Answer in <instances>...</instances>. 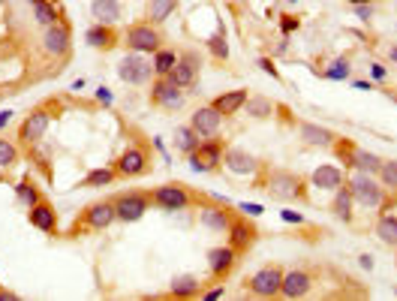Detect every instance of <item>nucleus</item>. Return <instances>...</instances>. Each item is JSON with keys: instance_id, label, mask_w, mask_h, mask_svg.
<instances>
[{"instance_id": "1", "label": "nucleus", "mask_w": 397, "mask_h": 301, "mask_svg": "<svg viewBox=\"0 0 397 301\" xmlns=\"http://www.w3.org/2000/svg\"><path fill=\"white\" fill-rule=\"evenodd\" d=\"M307 181L304 175L289 172V169H265L262 166V178H256V187L265 190L277 202H310V193H307Z\"/></svg>"}, {"instance_id": "2", "label": "nucleus", "mask_w": 397, "mask_h": 301, "mask_svg": "<svg viewBox=\"0 0 397 301\" xmlns=\"http://www.w3.org/2000/svg\"><path fill=\"white\" fill-rule=\"evenodd\" d=\"M347 187L352 190V199H355V205H361V208H379V211H391L397 205V196L391 190H386L382 187V181L376 178V175H370V172H358L352 169V175H347Z\"/></svg>"}, {"instance_id": "3", "label": "nucleus", "mask_w": 397, "mask_h": 301, "mask_svg": "<svg viewBox=\"0 0 397 301\" xmlns=\"http://www.w3.org/2000/svg\"><path fill=\"white\" fill-rule=\"evenodd\" d=\"M58 111H60V103H58V99H45V103L33 106L28 115H24V121L18 124V142H21L24 148L40 145L43 136H45L48 127H51V121L58 118Z\"/></svg>"}, {"instance_id": "4", "label": "nucleus", "mask_w": 397, "mask_h": 301, "mask_svg": "<svg viewBox=\"0 0 397 301\" xmlns=\"http://www.w3.org/2000/svg\"><path fill=\"white\" fill-rule=\"evenodd\" d=\"M118 220V211H114V199H99L82 208V214L72 220V226L67 229V238H79L85 232H102Z\"/></svg>"}, {"instance_id": "5", "label": "nucleus", "mask_w": 397, "mask_h": 301, "mask_svg": "<svg viewBox=\"0 0 397 301\" xmlns=\"http://www.w3.org/2000/svg\"><path fill=\"white\" fill-rule=\"evenodd\" d=\"M151 193V205H157L163 211H187V208H199L205 202V193L190 190L187 184L172 181V184H160Z\"/></svg>"}, {"instance_id": "6", "label": "nucleus", "mask_w": 397, "mask_h": 301, "mask_svg": "<svg viewBox=\"0 0 397 301\" xmlns=\"http://www.w3.org/2000/svg\"><path fill=\"white\" fill-rule=\"evenodd\" d=\"M331 150H335V157L343 163V169H358V172L376 175L379 166H382L379 154H374V150H367V148H358L352 139H347V136H337Z\"/></svg>"}, {"instance_id": "7", "label": "nucleus", "mask_w": 397, "mask_h": 301, "mask_svg": "<svg viewBox=\"0 0 397 301\" xmlns=\"http://www.w3.org/2000/svg\"><path fill=\"white\" fill-rule=\"evenodd\" d=\"M124 45L126 52H138V55H153L157 48H163V31L160 24H151V21H136L124 31Z\"/></svg>"}, {"instance_id": "8", "label": "nucleus", "mask_w": 397, "mask_h": 301, "mask_svg": "<svg viewBox=\"0 0 397 301\" xmlns=\"http://www.w3.org/2000/svg\"><path fill=\"white\" fill-rule=\"evenodd\" d=\"M151 150L145 148V145H126L121 154H118V160L112 163L114 166V172H118V178H124V181H133V178H142V175H148L151 172Z\"/></svg>"}, {"instance_id": "9", "label": "nucleus", "mask_w": 397, "mask_h": 301, "mask_svg": "<svg viewBox=\"0 0 397 301\" xmlns=\"http://www.w3.org/2000/svg\"><path fill=\"white\" fill-rule=\"evenodd\" d=\"M235 220L232 205L220 196H205V202L199 205V223L211 232H229V226Z\"/></svg>"}, {"instance_id": "10", "label": "nucleus", "mask_w": 397, "mask_h": 301, "mask_svg": "<svg viewBox=\"0 0 397 301\" xmlns=\"http://www.w3.org/2000/svg\"><path fill=\"white\" fill-rule=\"evenodd\" d=\"M184 97H187V87L175 84L169 75H157V79L151 82V91H148V99L151 106L157 109H165V111H175L184 106Z\"/></svg>"}, {"instance_id": "11", "label": "nucleus", "mask_w": 397, "mask_h": 301, "mask_svg": "<svg viewBox=\"0 0 397 301\" xmlns=\"http://www.w3.org/2000/svg\"><path fill=\"white\" fill-rule=\"evenodd\" d=\"M112 199H114V211H118L121 223H138L151 211V193L148 190H126V193H118Z\"/></svg>"}, {"instance_id": "12", "label": "nucleus", "mask_w": 397, "mask_h": 301, "mask_svg": "<svg viewBox=\"0 0 397 301\" xmlns=\"http://www.w3.org/2000/svg\"><path fill=\"white\" fill-rule=\"evenodd\" d=\"M223 154H226V145L211 136V139H202L193 154H187V160L193 172H217L223 166Z\"/></svg>"}, {"instance_id": "13", "label": "nucleus", "mask_w": 397, "mask_h": 301, "mask_svg": "<svg viewBox=\"0 0 397 301\" xmlns=\"http://www.w3.org/2000/svg\"><path fill=\"white\" fill-rule=\"evenodd\" d=\"M280 283H283V268L280 266H262L256 274L247 278V292L256 298H277L280 295Z\"/></svg>"}, {"instance_id": "14", "label": "nucleus", "mask_w": 397, "mask_h": 301, "mask_svg": "<svg viewBox=\"0 0 397 301\" xmlns=\"http://www.w3.org/2000/svg\"><path fill=\"white\" fill-rule=\"evenodd\" d=\"M226 235H229V247H232L238 256H244L247 250H253V244L259 241V226L253 223L250 214H235Z\"/></svg>"}, {"instance_id": "15", "label": "nucleus", "mask_w": 397, "mask_h": 301, "mask_svg": "<svg viewBox=\"0 0 397 301\" xmlns=\"http://www.w3.org/2000/svg\"><path fill=\"white\" fill-rule=\"evenodd\" d=\"M151 75H153V64L145 55L126 52L121 58V64H118V79L121 82H126V84H148Z\"/></svg>"}, {"instance_id": "16", "label": "nucleus", "mask_w": 397, "mask_h": 301, "mask_svg": "<svg viewBox=\"0 0 397 301\" xmlns=\"http://www.w3.org/2000/svg\"><path fill=\"white\" fill-rule=\"evenodd\" d=\"M70 48H72V31H70L67 18L43 28V52L48 58H63V55H70Z\"/></svg>"}, {"instance_id": "17", "label": "nucleus", "mask_w": 397, "mask_h": 301, "mask_svg": "<svg viewBox=\"0 0 397 301\" xmlns=\"http://www.w3.org/2000/svg\"><path fill=\"white\" fill-rule=\"evenodd\" d=\"M199 72H202V58H199V52H196V48H184V52L178 55V64L169 72V79L175 84H181V87H193L199 82Z\"/></svg>"}, {"instance_id": "18", "label": "nucleus", "mask_w": 397, "mask_h": 301, "mask_svg": "<svg viewBox=\"0 0 397 301\" xmlns=\"http://www.w3.org/2000/svg\"><path fill=\"white\" fill-rule=\"evenodd\" d=\"M238 253L229 244H223V247H211L208 250V274H211V280H217V283H223L229 274L235 271V266H238Z\"/></svg>"}, {"instance_id": "19", "label": "nucleus", "mask_w": 397, "mask_h": 301, "mask_svg": "<svg viewBox=\"0 0 397 301\" xmlns=\"http://www.w3.org/2000/svg\"><path fill=\"white\" fill-rule=\"evenodd\" d=\"M223 166H226L229 172H232V175H244V178H247V175L253 178L256 172H262V163L256 160V157L250 154V150H244V148H226Z\"/></svg>"}, {"instance_id": "20", "label": "nucleus", "mask_w": 397, "mask_h": 301, "mask_svg": "<svg viewBox=\"0 0 397 301\" xmlns=\"http://www.w3.org/2000/svg\"><path fill=\"white\" fill-rule=\"evenodd\" d=\"M313 290V274L307 268H292L283 271V283H280V295L283 298H304Z\"/></svg>"}, {"instance_id": "21", "label": "nucleus", "mask_w": 397, "mask_h": 301, "mask_svg": "<svg viewBox=\"0 0 397 301\" xmlns=\"http://www.w3.org/2000/svg\"><path fill=\"white\" fill-rule=\"evenodd\" d=\"M190 127H193L202 139H211V136H217L220 133V127H223V115L217 111L211 103L208 106H199L193 115H190Z\"/></svg>"}, {"instance_id": "22", "label": "nucleus", "mask_w": 397, "mask_h": 301, "mask_svg": "<svg viewBox=\"0 0 397 301\" xmlns=\"http://www.w3.org/2000/svg\"><path fill=\"white\" fill-rule=\"evenodd\" d=\"M28 223L33 226V229L45 232V235H58V211H55V205H51L48 199H40L36 205L28 208Z\"/></svg>"}, {"instance_id": "23", "label": "nucleus", "mask_w": 397, "mask_h": 301, "mask_svg": "<svg viewBox=\"0 0 397 301\" xmlns=\"http://www.w3.org/2000/svg\"><path fill=\"white\" fill-rule=\"evenodd\" d=\"M85 43L91 45V48H97V52H112V48L121 43V33L114 31V24H99V21H94L91 28L85 31Z\"/></svg>"}, {"instance_id": "24", "label": "nucleus", "mask_w": 397, "mask_h": 301, "mask_svg": "<svg viewBox=\"0 0 397 301\" xmlns=\"http://www.w3.org/2000/svg\"><path fill=\"white\" fill-rule=\"evenodd\" d=\"M340 184H347V169L331 166V163H325V166L313 169V175H310V187H316V190L335 193Z\"/></svg>"}, {"instance_id": "25", "label": "nucleus", "mask_w": 397, "mask_h": 301, "mask_svg": "<svg viewBox=\"0 0 397 301\" xmlns=\"http://www.w3.org/2000/svg\"><path fill=\"white\" fill-rule=\"evenodd\" d=\"M298 139L310 148H331L337 139V133L328 130V127H319V124H313V121H301L298 124Z\"/></svg>"}, {"instance_id": "26", "label": "nucleus", "mask_w": 397, "mask_h": 301, "mask_svg": "<svg viewBox=\"0 0 397 301\" xmlns=\"http://www.w3.org/2000/svg\"><path fill=\"white\" fill-rule=\"evenodd\" d=\"M331 214H335L343 226L355 223V199H352V190L347 184H340L335 190V199H331Z\"/></svg>"}, {"instance_id": "27", "label": "nucleus", "mask_w": 397, "mask_h": 301, "mask_svg": "<svg viewBox=\"0 0 397 301\" xmlns=\"http://www.w3.org/2000/svg\"><path fill=\"white\" fill-rule=\"evenodd\" d=\"M247 97H250V94L244 91V87H235V91H223L220 97H214V99H211V106H214L217 111H220L223 118H232V115H238V111L244 109Z\"/></svg>"}, {"instance_id": "28", "label": "nucleus", "mask_w": 397, "mask_h": 301, "mask_svg": "<svg viewBox=\"0 0 397 301\" xmlns=\"http://www.w3.org/2000/svg\"><path fill=\"white\" fill-rule=\"evenodd\" d=\"M205 283L196 278V274H178L169 283V298H196L202 295Z\"/></svg>"}, {"instance_id": "29", "label": "nucleus", "mask_w": 397, "mask_h": 301, "mask_svg": "<svg viewBox=\"0 0 397 301\" xmlns=\"http://www.w3.org/2000/svg\"><path fill=\"white\" fill-rule=\"evenodd\" d=\"M280 106L274 103L271 97H262V94H250L247 97V103H244V111L253 118V121H268V118H274V111Z\"/></svg>"}, {"instance_id": "30", "label": "nucleus", "mask_w": 397, "mask_h": 301, "mask_svg": "<svg viewBox=\"0 0 397 301\" xmlns=\"http://www.w3.org/2000/svg\"><path fill=\"white\" fill-rule=\"evenodd\" d=\"M33 21L40 24V28H48V24L63 21L60 0H40V4H33Z\"/></svg>"}, {"instance_id": "31", "label": "nucleus", "mask_w": 397, "mask_h": 301, "mask_svg": "<svg viewBox=\"0 0 397 301\" xmlns=\"http://www.w3.org/2000/svg\"><path fill=\"white\" fill-rule=\"evenodd\" d=\"M374 232H376V238L386 247H394L397 250V214H391V211H379Z\"/></svg>"}, {"instance_id": "32", "label": "nucleus", "mask_w": 397, "mask_h": 301, "mask_svg": "<svg viewBox=\"0 0 397 301\" xmlns=\"http://www.w3.org/2000/svg\"><path fill=\"white\" fill-rule=\"evenodd\" d=\"M91 16L99 24H118L121 21V0H91Z\"/></svg>"}, {"instance_id": "33", "label": "nucleus", "mask_w": 397, "mask_h": 301, "mask_svg": "<svg viewBox=\"0 0 397 301\" xmlns=\"http://www.w3.org/2000/svg\"><path fill=\"white\" fill-rule=\"evenodd\" d=\"M172 142H175V150H181V154H193V150L199 148V142H202V136L190 127V124H181V127H175Z\"/></svg>"}, {"instance_id": "34", "label": "nucleus", "mask_w": 397, "mask_h": 301, "mask_svg": "<svg viewBox=\"0 0 397 301\" xmlns=\"http://www.w3.org/2000/svg\"><path fill=\"white\" fill-rule=\"evenodd\" d=\"M178 6H181V0H148V21L151 24L169 21Z\"/></svg>"}, {"instance_id": "35", "label": "nucleus", "mask_w": 397, "mask_h": 301, "mask_svg": "<svg viewBox=\"0 0 397 301\" xmlns=\"http://www.w3.org/2000/svg\"><path fill=\"white\" fill-rule=\"evenodd\" d=\"M118 181V172H114V166H99V169H91L82 178L79 187H87V190H97V187H109Z\"/></svg>"}, {"instance_id": "36", "label": "nucleus", "mask_w": 397, "mask_h": 301, "mask_svg": "<svg viewBox=\"0 0 397 301\" xmlns=\"http://www.w3.org/2000/svg\"><path fill=\"white\" fill-rule=\"evenodd\" d=\"M313 72H316V75H322V79H328V82H349V79H352L349 58H335V60H331V67H328V70L313 67Z\"/></svg>"}, {"instance_id": "37", "label": "nucleus", "mask_w": 397, "mask_h": 301, "mask_svg": "<svg viewBox=\"0 0 397 301\" xmlns=\"http://www.w3.org/2000/svg\"><path fill=\"white\" fill-rule=\"evenodd\" d=\"M151 64H153V75H169L178 64V55L172 52V48H157V52L151 55Z\"/></svg>"}, {"instance_id": "38", "label": "nucleus", "mask_w": 397, "mask_h": 301, "mask_svg": "<svg viewBox=\"0 0 397 301\" xmlns=\"http://www.w3.org/2000/svg\"><path fill=\"white\" fill-rule=\"evenodd\" d=\"M205 45H208V52L217 58V60H226L229 58V36H226V28L223 24H217V31L205 40Z\"/></svg>"}, {"instance_id": "39", "label": "nucleus", "mask_w": 397, "mask_h": 301, "mask_svg": "<svg viewBox=\"0 0 397 301\" xmlns=\"http://www.w3.org/2000/svg\"><path fill=\"white\" fill-rule=\"evenodd\" d=\"M18 160H21V150L18 145L6 139V136H0V169H12V166H18Z\"/></svg>"}, {"instance_id": "40", "label": "nucleus", "mask_w": 397, "mask_h": 301, "mask_svg": "<svg viewBox=\"0 0 397 301\" xmlns=\"http://www.w3.org/2000/svg\"><path fill=\"white\" fill-rule=\"evenodd\" d=\"M16 196H18V202L24 205V208H31V205H36L40 199H45L43 193H40V187H36L31 178H21L18 181V187H16Z\"/></svg>"}, {"instance_id": "41", "label": "nucleus", "mask_w": 397, "mask_h": 301, "mask_svg": "<svg viewBox=\"0 0 397 301\" xmlns=\"http://www.w3.org/2000/svg\"><path fill=\"white\" fill-rule=\"evenodd\" d=\"M376 178L382 181V187H386V190L397 193V160H382Z\"/></svg>"}, {"instance_id": "42", "label": "nucleus", "mask_w": 397, "mask_h": 301, "mask_svg": "<svg viewBox=\"0 0 397 301\" xmlns=\"http://www.w3.org/2000/svg\"><path fill=\"white\" fill-rule=\"evenodd\" d=\"M301 28V18L298 16H289V12H283V16H280V31H283V36H292Z\"/></svg>"}, {"instance_id": "43", "label": "nucleus", "mask_w": 397, "mask_h": 301, "mask_svg": "<svg viewBox=\"0 0 397 301\" xmlns=\"http://www.w3.org/2000/svg\"><path fill=\"white\" fill-rule=\"evenodd\" d=\"M256 67H259L265 75H271L274 82H283V75H280V70L274 67V58H259V60H256Z\"/></svg>"}, {"instance_id": "44", "label": "nucleus", "mask_w": 397, "mask_h": 301, "mask_svg": "<svg viewBox=\"0 0 397 301\" xmlns=\"http://www.w3.org/2000/svg\"><path fill=\"white\" fill-rule=\"evenodd\" d=\"M370 79H374V82H386L388 79L386 64H370Z\"/></svg>"}, {"instance_id": "45", "label": "nucleus", "mask_w": 397, "mask_h": 301, "mask_svg": "<svg viewBox=\"0 0 397 301\" xmlns=\"http://www.w3.org/2000/svg\"><path fill=\"white\" fill-rule=\"evenodd\" d=\"M280 217H283L286 223H295V226H304V223H307L304 214H298V211H289V208H286V211H280Z\"/></svg>"}, {"instance_id": "46", "label": "nucleus", "mask_w": 397, "mask_h": 301, "mask_svg": "<svg viewBox=\"0 0 397 301\" xmlns=\"http://www.w3.org/2000/svg\"><path fill=\"white\" fill-rule=\"evenodd\" d=\"M352 12H355V16L361 18V21H370V18H374V4H364V6H352Z\"/></svg>"}, {"instance_id": "47", "label": "nucleus", "mask_w": 397, "mask_h": 301, "mask_svg": "<svg viewBox=\"0 0 397 301\" xmlns=\"http://www.w3.org/2000/svg\"><path fill=\"white\" fill-rule=\"evenodd\" d=\"M238 211H244V214H250V217H259L265 208H262V205H256V202H241Z\"/></svg>"}, {"instance_id": "48", "label": "nucleus", "mask_w": 397, "mask_h": 301, "mask_svg": "<svg viewBox=\"0 0 397 301\" xmlns=\"http://www.w3.org/2000/svg\"><path fill=\"white\" fill-rule=\"evenodd\" d=\"M223 295H226V286H223V283H217L214 290H202L199 298H208V301H211V298H223Z\"/></svg>"}, {"instance_id": "49", "label": "nucleus", "mask_w": 397, "mask_h": 301, "mask_svg": "<svg viewBox=\"0 0 397 301\" xmlns=\"http://www.w3.org/2000/svg\"><path fill=\"white\" fill-rule=\"evenodd\" d=\"M97 99H99L102 106H112V91H109V87H99V91H97Z\"/></svg>"}, {"instance_id": "50", "label": "nucleus", "mask_w": 397, "mask_h": 301, "mask_svg": "<svg viewBox=\"0 0 397 301\" xmlns=\"http://www.w3.org/2000/svg\"><path fill=\"white\" fill-rule=\"evenodd\" d=\"M352 87H355V91H374V82H370V79H367V82H364V79H355Z\"/></svg>"}, {"instance_id": "51", "label": "nucleus", "mask_w": 397, "mask_h": 301, "mask_svg": "<svg viewBox=\"0 0 397 301\" xmlns=\"http://www.w3.org/2000/svg\"><path fill=\"white\" fill-rule=\"evenodd\" d=\"M358 266H361V268H374V256H370V253H361V256H358Z\"/></svg>"}, {"instance_id": "52", "label": "nucleus", "mask_w": 397, "mask_h": 301, "mask_svg": "<svg viewBox=\"0 0 397 301\" xmlns=\"http://www.w3.org/2000/svg\"><path fill=\"white\" fill-rule=\"evenodd\" d=\"M18 295L16 292H9V290H0V301H16Z\"/></svg>"}, {"instance_id": "53", "label": "nucleus", "mask_w": 397, "mask_h": 301, "mask_svg": "<svg viewBox=\"0 0 397 301\" xmlns=\"http://www.w3.org/2000/svg\"><path fill=\"white\" fill-rule=\"evenodd\" d=\"M9 121H12V111H0V127H6Z\"/></svg>"}, {"instance_id": "54", "label": "nucleus", "mask_w": 397, "mask_h": 301, "mask_svg": "<svg viewBox=\"0 0 397 301\" xmlns=\"http://www.w3.org/2000/svg\"><path fill=\"white\" fill-rule=\"evenodd\" d=\"M347 4H352V6H364V4H376V0H347Z\"/></svg>"}, {"instance_id": "55", "label": "nucleus", "mask_w": 397, "mask_h": 301, "mask_svg": "<svg viewBox=\"0 0 397 301\" xmlns=\"http://www.w3.org/2000/svg\"><path fill=\"white\" fill-rule=\"evenodd\" d=\"M388 58H391V60H397V45H391V48H388Z\"/></svg>"}, {"instance_id": "56", "label": "nucleus", "mask_w": 397, "mask_h": 301, "mask_svg": "<svg viewBox=\"0 0 397 301\" xmlns=\"http://www.w3.org/2000/svg\"><path fill=\"white\" fill-rule=\"evenodd\" d=\"M28 4H31V6H33V4H40V0H28Z\"/></svg>"}, {"instance_id": "57", "label": "nucleus", "mask_w": 397, "mask_h": 301, "mask_svg": "<svg viewBox=\"0 0 397 301\" xmlns=\"http://www.w3.org/2000/svg\"><path fill=\"white\" fill-rule=\"evenodd\" d=\"M289 4H298V0H289Z\"/></svg>"}, {"instance_id": "58", "label": "nucleus", "mask_w": 397, "mask_h": 301, "mask_svg": "<svg viewBox=\"0 0 397 301\" xmlns=\"http://www.w3.org/2000/svg\"><path fill=\"white\" fill-rule=\"evenodd\" d=\"M394 266H397V256H394Z\"/></svg>"}]
</instances>
